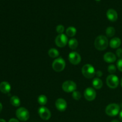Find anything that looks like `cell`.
<instances>
[{
  "instance_id": "cell-9",
  "label": "cell",
  "mask_w": 122,
  "mask_h": 122,
  "mask_svg": "<svg viewBox=\"0 0 122 122\" xmlns=\"http://www.w3.org/2000/svg\"><path fill=\"white\" fill-rule=\"evenodd\" d=\"M38 113L42 119L48 120L51 118V114L50 111L45 107H41L38 110Z\"/></svg>"
},
{
  "instance_id": "cell-31",
  "label": "cell",
  "mask_w": 122,
  "mask_h": 122,
  "mask_svg": "<svg viewBox=\"0 0 122 122\" xmlns=\"http://www.w3.org/2000/svg\"><path fill=\"white\" fill-rule=\"evenodd\" d=\"M119 117H120V120H121L122 122V110L121 111V112H120V114H119Z\"/></svg>"
},
{
  "instance_id": "cell-3",
  "label": "cell",
  "mask_w": 122,
  "mask_h": 122,
  "mask_svg": "<svg viewBox=\"0 0 122 122\" xmlns=\"http://www.w3.org/2000/svg\"><path fill=\"white\" fill-rule=\"evenodd\" d=\"M120 111V106L116 103H112L107 106L106 108V113L108 116L111 117L117 115Z\"/></svg>"
},
{
  "instance_id": "cell-33",
  "label": "cell",
  "mask_w": 122,
  "mask_h": 122,
  "mask_svg": "<svg viewBox=\"0 0 122 122\" xmlns=\"http://www.w3.org/2000/svg\"><path fill=\"white\" fill-rule=\"evenodd\" d=\"M111 122H119V120H112V121Z\"/></svg>"
},
{
  "instance_id": "cell-25",
  "label": "cell",
  "mask_w": 122,
  "mask_h": 122,
  "mask_svg": "<svg viewBox=\"0 0 122 122\" xmlns=\"http://www.w3.org/2000/svg\"><path fill=\"white\" fill-rule=\"evenodd\" d=\"M56 31L59 34H63V33L64 31V27L63 25H58V26L56 27Z\"/></svg>"
},
{
  "instance_id": "cell-7",
  "label": "cell",
  "mask_w": 122,
  "mask_h": 122,
  "mask_svg": "<svg viewBox=\"0 0 122 122\" xmlns=\"http://www.w3.org/2000/svg\"><path fill=\"white\" fill-rule=\"evenodd\" d=\"M63 90L66 92H71L76 91L77 88V86L75 82L72 81H65L62 85Z\"/></svg>"
},
{
  "instance_id": "cell-10",
  "label": "cell",
  "mask_w": 122,
  "mask_h": 122,
  "mask_svg": "<svg viewBox=\"0 0 122 122\" xmlns=\"http://www.w3.org/2000/svg\"><path fill=\"white\" fill-rule=\"evenodd\" d=\"M69 60L73 65H77L81 61V57L77 52H71L69 54Z\"/></svg>"
},
{
  "instance_id": "cell-19",
  "label": "cell",
  "mask_w": 122,
  "mask_h": 122,
  "mask_svg": "<svg viewBox=\"0 0 122 122\" xmlns=\"http://www.w3.org/2000/svg\"><path fill=\"white\" fill-rule=\"evenodd\" d=\"M76 29L75 27L70 26L66 29V34L69 37H73L76 34Z\"/></svg>"
},
{
  "instance_id": "cell-24",
  "label": "cell",
  "mask_w": 122,
  "mask_h": 122,
  "mask_svg": "<svg viewBox=\"0 0 122 122\" xmlns=\"http://www.w3.org/2000/svg\"><path fill=\"white\" fill-rule=\"evenodd\" d=\"M72 97L75 100H79L81 98V94L79 91H75L73 92Z\"/></svg>"
},
{
  "instance_id": "cell-30",
  "label": "cell",
  "mask_w": 122,
  "mask_h": 122,
  "mask_svg": "<svg viewBox=\"0 0 122 122\" xmlns=\"http://www.w3.org/2000/svg\"><path fill=\"white\" fill-rule=\"evenodd\" d=\"M8 122H19L17 119H14V118H13V119H11Z\"/></svg>"
},
{
  "instance_id": "cell-13",
  "label": "cell",
  "mask_w": 122,
  "mask_h": 122,
  "mask_svg": "<svg viewBox=\"0 0 122 122\" xmlns=\"http://www.w3.org/2000/svg\"><path fill=\"white\" fill-rule=\"evenodd\" d=\"M107 17L111 21H116L118 19V14L114 9H109L107 11Z\"/></svg>"
},
{
  "instance_id": "cell-20",
  "label": "cell",
  "mask_w": 122,
  "mask_h": 122,
  "mask_svg": "<svg viewBox=\"0 0 122 122\" xmlns=\"http://www.w3.org/2000/svg\"><path fill=\"white\" fill-rule=\"evenodd\" d=\"M68 43H69V46L71 50H75L78 46V41L77 39H75V38L70 39Z\"/></svg>"
},
{
  "instance_id": "cell-21",
  "label": "cell",
  "mask_w": 122,
  "mask_h": 122,
  "mask_svg": "<svg viewBox=\"0 0 122 122\" xmlns=\"http://www.w3.org/2000/svg\"><path fill=\"white\" fill-rule=\"evenodd\" d=\"M48 55L51 58H57L59 56V52L57 49L51 48L48 51Z\"/></svg>"
},
{
  "instance_id": "cell-17",
  "label": "cell",
  "mask_w": 122,
  "mask_h": 122,
  "mask_svg": "<svg viewBox=\"0 0 122 122\" xmlns=\"http://www.w3.org/2000/svg\"><path fill=\"white\" fill-rule=\"evenodd\" d=\"M102 85H103V83H102V81H101V79H100V78H95L92 81V85L95 89H101L102 86Z\"/></svg>"
},
{
  "instance_id": "cell-32",
  "label": "cell",
  "mask_w": 122,
  "mask_h": 122,
  "mask_svg": "<svg viewBox=\"0 0 122 122\" xmlns=\"http://www.w3.org/2000/svg\"><path fill=\"white\" fill-rule=\"evenodd\" d=\"M2 104L0 102V112L2 111Z\"/></svg>"
},
{
  "instance_id": "cell-27",
  "label": "cell",
  "mask_w": 122,
  "mask_h": 122,
  "mask_svg": "<svg viewBox=\"0 0 122 122\" xmlns=\"http://www.w3.org/2000/svg\"><path fill=\"white\" fill-rule=\"evenodd\" d=\"M117 66L118 69L122 72V58L118 60L117 63Z\"/></svg>"
},
{
  "instance_id": "cell-36",
  "label": "cell",
  "mask_w": 122,
  "mask_h": 122,
  "mask_svg": "<svg viewBox=\"0 0 122 122\" xmlns=\"http://www.w3.org/2000/svg\"><path fill=\"white\" fill-rule=\"evenodd\" d=\"M95 1H100V0H95Z\"/></svg>"
},
{
  "instance_id": "cell-16",
  "label": "cell",
  "mask_w": 122,
  "mask_h": 122,
  "mask_svg": "<svg viewBox=\"0 0 122 122\" xmlns=\"http://www.w3.org/2000/svg\"><path fill=\"white\" fill-rule=\"evenodd\" d=\"M121 43V39L117 37H116V38L111 39V41H110V46L112 48H117L120 46Z\"/></svg>"
},
{
  "instance_id": "cell-4",
  "label": "cell",
  "mask_w": 122,
  "mask_h": 122,
  "mask_svg": "<svg viewBox=\"0 0 122 122\" xmlns=\"http://www.w3.org/2000/svg\"><path fill=\"white\" fill-rule=\"evenodd\" d=\"M52 69L57 72L63 71L66 67V62L62 58H57L53 61L52 64Z\"/></svg>"
},
{
  "instance_id": "cell-29",
  "label": "cell",
  "mask_w": 122,
  "mask_h": 122,
  "mask_svg": "<svg viewBox=\"0 0 122 122\" xmlns=\"http://www.w3.org/2000/svg\"><path fill=\"white\" fill-rule=\"evenodd\" d=\"M95 74H96L97 76H98V77H101V76H102V71H100V70H99V71H97L96 73H95Z\"/></svg>"
},
{
  "instance_id": "cell-14",
  "label": "cell",
  "mask_w": 122,
  "mask_h": 122,
  "mask_svg": "<svg viewBox=\"0 0 122 122\" xmlns=\"http://www.w3.org/2000/svg\"><path fill=\"white\" fill-rule=\"evenodd\" d=\"M104 60L106 62L108 63H114L116 60V56L114 53L111 52H106L104 55Z\"/></svg>"
},
{
  "instance_id": "cell-26",
  "label": "cell",
  "mask_w": 122,
  "mask_h": 122,
  "mask_svg": "<svg viewBox=\"0 0 122 122\" xmlns=\"http://www.w3.org/2000/svg\"><path fill=\"white\" fill-rule=\"evenodd\" d=\"M108 71L111 74H113L116 71V67L114 65L112 64L108 67Z\"/></svg>"
},
{
  "instance_id": "cell-8",
  "label": "cell",
  "mask_w": 122,
  "mask_h": 122,
  "mask_svg": "<svg viewBox=\"0 0 122 122\" xmlns=\"http://www.w3.org/2000/svg\"><path fill=\"white\" fill-rule=\"evenodd\" d=\"M56 45L60 48H63L67 45L68 42V38L64 34H59L55 39Z\"/></svg>"
},
{
  "instance_id": "cell-35",
  "label": "cell",
  "mask_w": 122,
  "mask_h": 122,
  "mask_svg": "<svg viewBox=\"0 0 122 122\" xmlns=\"http://www.w3.org/2000/svg\"><path fill=\"white\" fill-rule=\"evenodd\" d=\"M121 86H122V79H121Z\"/></svg>"
},
{
  "instance_id": "cell-11",
  "label": "cell",
  "mask_w": 122,
  "mask_h": 122,
  "mask_svg": "<svg viewBox=\"0 0 122 122\" xmlns=\"http://www.w3.org/2000/svg\"><path fill=\"white\" fill-rule=\"evenodd\" d=\"M96 92L93 88H88L85 90L84 97L86 100L89 101H93L96 98Z\"/></svg>"
},
{
  "instance_id": "cell-12",
  "label": "cell",
  "mask_w": 122,
  "mask_h": 122,
  "mask_svg": "<svg viewBox=\"0 0 122 122\" xmlns=\"http://www.w3.org/2000/svg\"><path fill=\"white\" fill-rule=\"evenodd\" d=\"M56 107L58 110L64 112L67 108V102L64 99L58 98L56 101Z\"/></svg>"
},
{
  "instance_id": "cell-18",
  "label": "cell",
  "mask_w": 122,
  "mask_h": 122,
  "mask_svg": "<svg viewBox=\"0 0 122 122\" xmlns=\"http://www.w3.org/2000/svg\"><path fill=\"white\" fill-rule=\"evenodd\" d=\"M10 103L14 107H19L20 105V98L17 96H13L10 99Z\"/></svg>"
},
{
  "instance_id": "cell-34",
  "label": "cell",
  "mask_w": 122,
  "mask_h": 122,
  "mask_svg": "<svg viewBox=\"0 0 122 122\" xmlns=\"http://www.w3.org/2000/svg\"><path fill=\"white\" fill-rule=\"evenodd\" d=\"M0 122H6L5 120L4 119H0Z\"/></svg>"
},
{
  "instance_id": "cell-23",
  "label": "cell",
  "mask_w": 122,
  "mask_h": 122,
  "mask_svg": "<svg viewBox=\"0 0 122 122\" xmlns=\"http://www.w3.org/2000/svg\"><path fill=\"white\" fill-rule=\"evenodd\" d=\"M115 32H116L115 29H114L113 27H107L106 31V35H107V36L108 37H110V38L113 37V36L115 35Z\"/></svg>"
},
{
  "instance_id": "cell-5",
  "label": "cell",
  "mask_w": 122,
  "mask_h": 122,
  "mask_svg": "<svg viewBox=\"0 0 122 122\" xmlns=\"http://www.w3.org/2000/svg\"><path fill=\"white\" fill-rule=\"evenodd\" d=\"M15 114L17 119L22 122H26L29 119V112L24 107H20L17 110Z\"/></svg>"
},
{
  "instance_id": "cell-6",
  "label": "cell",
  "mask_w": 122,
  "mask_h": 122,
  "mask_svg": "<svg viewBox=\"0 0 122 122\" xmlns=\"http://www.w3.org/2000/svg\"><path fill=\"white\" fill-rule=\"evenodd\" d=\"M107 86L112 89L116 88L119 84V77L114 75H110L107 76L106 79Z\"/></svg>"
},
{
  "instance_id": "cell-28",
  "label": "cell",
  "mask_w": 122,
  "mask_h": 122,
  "mask_svg": "<svg viewBox=\"0 0 122 122\" xmlns=\"http://www.w3.org/2000/svg\"><path fill=\"white\" fill-rule=\"evenodd\" d=\"M116 55L119 58H122V49L119 48L116 51Z\"/></svg>"
},
{
  "instance_id": "cell-15",
  "label": "cell",
  "mask_w": 122,
  "mask_h": 122,
  "mask_svg": "<svg viewBox=\"0 0 122 122\" xmlns=\"http://www.w3.org/2000/svg\"><path fill=\"white\" fill-rule=\"evenodd\" d=\"M11 90V86L9 83L7 82H2L0 83V91L4 94L10 92Z\"/></svg>"
},
{
  "instance_id": "cell-1",
  "label": "cell",
  "mask_w": 122,
  "mask_h": 122,
  "mask_svg": "<svg viewBox=\"0 0 122 122\" xmlns=\"http://www.w3.org/2000/svg\"><path fill=\"white\" fill-rule=\"evenodd\" d=\"M94 45L96 49L99 51H103L106 50L108 45V41L107 37L103 35L97 36L94 42Z\"/></svg>"
},
{
  "instance_id": "cell-2",
  "label": "cell",
  "mask_w": 122,
  "mask_h": 122,
  "mask_svg": "<svg viewBox=\"0 0 122 122\" xmlns=\"http://www.w3.org/2000/svg\"><path fill=\"white\" fill-rule=\"evenodd\" d=\"M82 72L83 76L88 79H91L95 76L96 73L95 70L91 64H87L83 66L82 69Z\"/></svg>"
},
{
  "instance_id": "cell-22",
  "label": "cell",
  "mask_w": 122,
  "mask_h": 122,
  "mask_svg": "<svg viewBox=\"0 0 122 122\" xmlns=\"http://www.w3.org/2000/svg\"><path fill=\"white\" fill-rule=\"evenodd\" d=\"M48 101L47 97L44 95H41L38 98V102L41 106H44L46 104Z\"/></svg>"
}]
</instances>
